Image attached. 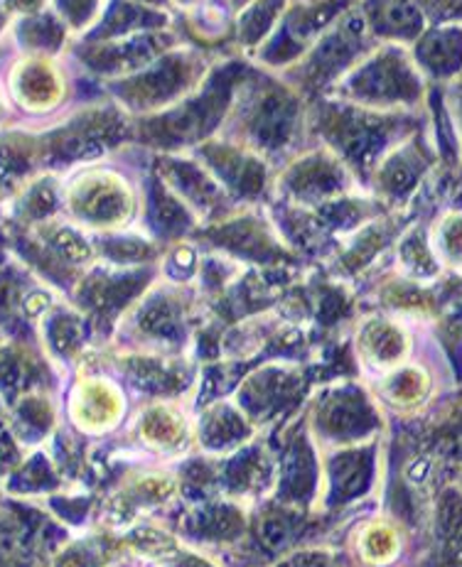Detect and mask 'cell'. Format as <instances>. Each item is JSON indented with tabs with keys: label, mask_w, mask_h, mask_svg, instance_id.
<instances>
[{
	"label": "cell",
	"mask_w": 462,
	"mask_h": 567,
	"mask_svg": "<svg viewBox=\"0 0 462 567\" xmlns=\"http://www.w3.org/2000/svg\"><path fill=\"white\" fill-rule=\"evenodd\" d=\"M306 430L312 445L325 452L384 437L387 421L369 391L349 385L328 391L308 408Z\"/></svg>",
	"instance_id": "cell-1"
},
{
	"label": "cell",
	"mask_w": 462,
	"mask_h": 567,
	"mask_svg": "<svg viewBox=\"0 0 462 567\" xmlns=\"http://www.w3.org/2000/svg\"><path fill=\"white\" fill-rule=\"evenodd\" d=\"M379 445L381 437L369 440L365 445L322 452L318 508L330 512V508L352 506L377 489V482L384 472Z\"/></svg>",
	"instance_id": "cell-2"
},
{
	"label": "cell",
	"mask_w": 462,
	"mask_h": 567,
	"mask_svg": "<svg viewBox=\"0 0 462 567\" xmlns=\"http://www.w3.org/2000/svg\"><path fill=\"white\" fill-rule=\"evenodd\" d=\"M342 558L349 567H419L423 550L399 516L369 514L347 530Z\"/></svg>",
	"instance_id": "cell-3"
},
{
	"label": "cell",
	"mask_w": 462,
	"mask_h": 567,
	"mask_svg": "<svg viewBox=\"0 0 462 567\" xmlns=\"http://www.w3.org/2000/svg\"><path fill=\"white\" fill-rule=\"evenodd\" d=\"M135 442L153 457H185L197 445V421L177 401H151L133 417Z\"/></svg>",
	"instance_id": "cell-4"
},
{
	"label": "cell",
	"mask_w": 462,
	"mask_h": 567,
	"mask_svg": "<svg viewBox=\"0 0 462 567\" xmlns=\"http://www.w3.org/2000/svg\"><path fill=\"white\" fill-rule=\"evenodd\" d=\"M70 417L79 433L104 437L126 423L129 399L116 381L104 377L84 379L72 391Z\"/></svg>",
	"instance_id": "cell-5"
},
{
	"label": "cell",
	"mask_w": 462,
	"mask_h": 567,
	"mask_svg": "<svg viewBox=\"0 0 462 567\" xmlns=\"http://www.w3.org/2000/svg\"><path fill=\"white\" fill-rule=\"evenodd\" d=\"M357 354L362 361L367 379L384 377V373L403 367L411 361V337L399 322L379 317V320L365 322L357 337Z\"/></svg>",
	"instance_id": "cell-6"
},
{
	"label": "cell",
	"mask_w": 462,
	"mask_h": 567,
	"mask_svg": "<svg viewBox=\"0 0 462 567\" xmlns=\"http://www.w3.org/2000/svg\"><path fill=\"white\" fill-rule=\"evenodd\" d=\"M256 437V425L234 403H217L197 421V445L209 455H229Z\"/></svg>",
	"instance_id": "cell-7"
},
{
	"label": "cell",
	"mask_w": 462,
	"mask_h": 567,
	"mask_svg": "<svg viewBox=\"0 0 462 567\" xmlns=\"http://www.w3.org/2000/svg\"><path fill=\"white\" fill-rule=\"evenodd\" d=\"M438 256H441L448 266L462 270V214L455 217H445L443 224L438 226L435 238Z\"/></svg>",
	"instance_id": "cell-8"
},
{
	"label": "cell",
	"mask_w": 462,
	"mask_h": 567,
	"mask_svg": "<svg viewBox=\"0 0 462 567\" xmlns=\"http://www.w3.org/2000/svg\"><path fill=\"white\" fill-rule=\"evenodd\" d=\"M270 567H349L342 555L328 548H302L292 550L284 558L276 560Z\"/></svg>",
	"instance_id": "cell-9"
}]
</instances>
